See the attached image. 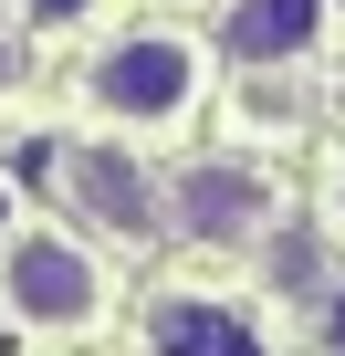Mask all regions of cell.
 I'll use <instances>...</instances> for the list:
<instances>
[{
  "label": "cell",
  "instance_id": "2",
  "mask_svg": "<svg viewBox=\"0 0 345 356\" xmlns=\"http://www.w3.org/2000/svg\"><path fill=\"white\" fill-rule=\"evenodd\" d=\"M84 95H94L115 126H178V115L199 105V53H189L178 32H126V42L94 53Z\"/></svg>",
  "mask_w": 345,
  "mask_h": 356
},
{
  "label": "cell",
  "instance_id": "9",
  "mask_svg": "<svg viewBox=\"0 0 345 356\" xmlns=\"http://www.w3.org/2000/svg\"><path fill=\"white\" fill-rule=\"evenodd\" d=\"M335 220H345V189H335Z\"/></svg>",
  "mask_w": 345,
  "mask_h": 356
},
{
  "label": "cell",
  "instance_id": "3",
  "mask_svg": "<svg viewBox=\"0 0 345 356\" xmlns=\"http://www.w3.org/2000/svg\"><path fill=\"white\" fill-rule=\"evenodd\" d=\"M178 231L189 241H210V252H230V241H262L272 231V178L262 168H230V157H210V168H189L178 178Z\"/></svg>",
  "mask_w": 345,
  "mask_h": 356
},
{
  "label": "cell",
  "instance_id": "4",
  "mask_svg": "<svg viewBox=\"0 0 345 356\" xmlns=\"http://www.w3.org/2000/svg\"><path fill=\"white\" fill-rule=\"evenodd\" d=\"M63 189H74L84 220H105V231H126V241H146L157 210H167V200H157V178H146L126 147H74V157H63Z\"/></svg>",
  "mask_w": 345,
  "mask_h": 356
},
{
  "label": "cell",
  "instance_id": "7",
  "mask_svg": "<svg viewBox=\"0 0 345 356\" xmlns=\"http://www.w3.org/2000/svg\"><path fill=\"white\" fill-rule=\"evenodd\" d=\"M32 32H63V22H94V0H22Z\"/></svg>",
  "mask_w": 345,
  "mask_h": 356
},
{
  "label": "cell",
  "instance_id": "10",
  "mask_svg": "<svg viewBox=\"0 0 345 356\" xmlns=\"http://www.w3.org/2000/svg\"><path fill=\"white\" fill-rule=\"evenodd\" d=\"M0 74H11V53H0Z\"/></svg>",
  "mask_w": 345,
  "mask_h": 356
},
{
  "label": "cell",
  "instance_id": "6",
  "mask_svg": "<svg viewBox=\"0 0 345 356\" xmlns=\"http://www.w3.org/2000/svg\"><path fill=\"white\" fill-rule=\"evenodd\" d=\"M146 356H272V346H262L251 314H230V304H210V293H167V304L146 314Z\"/></svg>",
  "mask_w": 345,
  "mask_h": 356
},
{
  "label": "cell",
  "instance_id": "5",
  "mask_svg": "<svg viewBox=\"0 0 345 356\" xmlns=\"http://www.w3.org/2000/svg\"><path fill=\"white\" fill-rule=\"evenodd\" d=\"M324 11H335V0H230L220 53H230V63H251V74H272V63H303V53L324 42Z\"/></svg>",
  "mask_w": 345,
  "mask_h": 356
},
{
  "label": "cell",
  "instance_id": "1",
  "mask_svg": "<svg viewBox=\"0 0 345 356\" xmlns=\"http://www.w3.org/2000/svg\"><path fill=\"white\" fill-rule=\"evenodd\" d=\"M0 304H11V325H32V335H84L105 314V273L63 231H11L0 241Z\"/></svg>",
  "mask_w": 345,
  "mask_h": 356
},
{
  "label": "cell",
  "instance_id": "8",
  "mask_svg": "<svg viewBox=\"0 0 345 356\" xmlns=\"http://www.w3.org/2000/svg\"><path fill=\"white\" fill-rule=\"evenodd\" d=\"M314 325H324V356H345V283H324V314Z\"/></svg>",
  "mask_w": 345,
  "mask_h": 356
}]
</instances>
